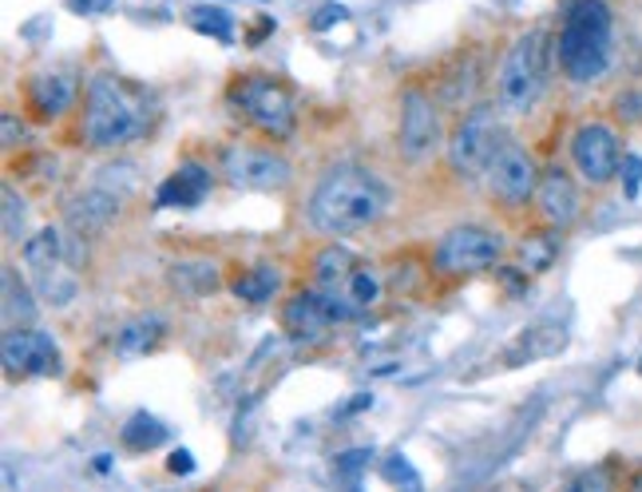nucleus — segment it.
<instances>
[{"instance_id":"nucleus-1","label":"nucleus","mask_w":642,"mask_h":492,"mask_svg":"<svg viewBox=\"0 0 642 492\" xmlns=\"http://www.w3.org/2000/svg\"><path fill=\"white\" fill-rule=\"evenodd\" d=\"M76 131H80L76 144L88 151H119V147L151 136V100L119 76H91L83 88Z\"/></svg>"},{"instance_id":"nucleus-2","label":"nucleus","mask_w":642,"mask_h":492,"mask_svg":"<svg viewBox=\"0 0 642 492\" xmlns=\"http://www.w3.org/2000/svg\"><path fill=\"white\" fill-rule=\"evenodd\" d=\"M385 210H389V187L369 167L357 164H342L326 171V179L309 195V223L334 238L377 227L385 219Z\"/></svg>"},{"instance_id":"nucleus-3","label":"nucleus","mask_w":642,"mask_h":492,"mask_svg":"<svg viewBox=\"0 0 642 492\" xmlns=\"http://www.w3.org/2000/svg\"><path fill=\"white\" fill-rule=\"evenodd\" d=\"M615 52V12L611 0H567L555 37V68L567 83H595Z\"/></svg>"},{"instance_id":"nucleus-4","label":"nucleus","mask_w":642,"mask_h":492,"mask_svg":"<svg viewBox=\"0 0 642 492\" xmlns=\"http://www.w3.org/2000/svg\"><path fill=\"white\" fill-rule=\"evenodd\" d=\"M555 68V40L535 24L512 40L496 72V108L504 116H532L547 91V72Z\"/></svg>"},{"instance_id":"nucleus-5","label":"nucleus","mask_w":642,"mask_h":492,"mask_svg":"<svg viewBox=\"0 0 642 492\" xmlns=\"http://www.w3.org/2000/svg\"><path fill=\"white\" fill-rule=\"evenodd\" d=\"M227 108L246 128L266 136L270 144H286L298 131V104L286 80L266 72H243L227 83Z\"/></svg>"},{"instance_id":"nucleus-6","label":"nucleus","mask_w":642,"mask_h":492,"mask_svg":"<svg viewBox=\"0 0 642 492\" xmlns=\"http://www.w3.org/2000/svg\"><path fill=\"white\" fill-rule=\"evenodd\" d=\"M504 131H500V119L492 104H476L468 108L448 131V144H444V164L456 179H484L496 159L500 144H504Z\"/></svg>"},{"instance_id":"nucleus-7","label":"nucleus","mask_w":642,"mask_h":492,"mask_svg":"<svg viewBox=\"0 0 642 492\" xmlns=\"http://www.w3.org/2000/svg\"><path fill=\"white\" fill-rule=\"evenodd\" d=\"M504 263V235L480 223H456L433 246V270L441 278H476Z\"/></svg>"},{"instance_id":"nucleus-8","label":"nucleus","mask_w":642,"mask_h":492,"mask_svg":"<svg viewBox=\"0 0 642 492\" xmlns=\"http://www.w3.org/2000/svg\"><path fill=\"white\" fill-rule=\"evenodd\" d=\"M357 306L345 298L342 291H322V286H309V291H294L290 298L282 302V334L298 342V346H317L322 337L334 326L353 322Z\"/></svg>"},{"instance_id":"nucleus-9","label":"nucleus","mask_w":642,"mask_h":492,"mask_svg":"<svg viewBox=\"0 0 642 492\" xmlns=\"http://www.w3.org/2000/svg\"><path fill=\"white\" fill-rule=\"evenodd\" d=\"M444 139V116L441 100L425 83H405L401 88V124H397V151L408 167H421L436 156Z\"/></svg>"},{"instance_id":"nucleus-10","label":"nucleus","mask_w":642,"mask_h":492,"mask_svg":"<svg viewBox=\"0 0 642 492\" xmlns=\"http://www.w3.org/2000/svg\"><path fill=\"white\" fill-rule=\"evenodd\" d=\"M540 164L516 139H504L488 167V195L492 207H500L504 215H524L527 207H535V191H540Z\"/></svg>"},{"instance_id":"nucleus-11","label":"nucleus","mask_w":642,"mask_h":492,"mask_svg":"<svg viewBox=\"0 0 642 492\" xmlns=\"http://www.w3.org/2000/svg\"><path fill=\"white\" fill-rule=\"evenodd\" d=\"M218 167L230 191H286L294 179L290 159L270 144H230Z\"/></svg>"},{"instance_id":"nucleus-12","label":"nucleus","mask_w":642,"mask_h":492,"mask_svg":"<svg viewBox=\"0 0 642 492\" xmlns=\"http://www.w3.org/2000/svg\"><path fill=\"white\" fill-rule=\"evenodd\" d=\"M571 167L587 187H606L623 171V144H619L615 124L587 119L571 131Z\"/></svg>"},{"instance_id":"nucleus-13","label":"nucleus","mask_w":642,"mask_h":492,"mask_svg":"<svg viewBox=\"0 0 642 492\" xmlns=\"http://www.w3.org/2000/svg\"><path fill=\"white\" fill-rule=\"evenodd\" d=\"M4 377L9 382H28V377H56L60 374V346L37 326L4 329V346H0Z\"/></svg>"},{"instance_id":"nucleus-14","label":"nucleus","mask_w":642,"mask_h":492,"mask_svg":"<svg viewBox=\"0 0 642 492\" xmlns=\"http://www.w3.org/2000/svg\"><path fill=\"white\" fill-rule=\"evenodd\" d=\"M20 96H24V108L32 116V124H40V128L60 124L80 104L76 76L63 72V68H40V72H32L24 80V88H20Z\"/></svg>"},{"instance_id":"nucleus-15","label":"nucleus","mask_w":642,"mask_h":492,"mask_svg":"<svg viewBox=\"0 0 642 492\" xmlns=\"http://www.w3.org/2000/svg\"><path fill=\"white\" fill-rule=\"evenodd\" d=\"M580 210H583V195H580V179H575V167H563V164L543 167L540 191H535V215L543 219V227L571 230L580 223Z\"/></svg>"},{"instance_id":"nucleus-16","label":"nucleus","mask_w":642,"mask_h":492,"mask_svg":"<svg viewBox=\"0 0 642 492\" xmlns=\"http://www.w3.org/2000/svg\"><path fill=\"white\" fill-rule=\"evenodd\" d=\"M124 215V199L119 191H103V187H88L63 199V227L72 235H103L111 223H119Z\"/></svg>"},{"instance_id":"nucleus-17","label":"nucleus","mask_w":642,"mask_h":492,"mask_svg":"<svg viewBox=\"0 0 642 492\" xmlns=\"http://www.w3.org/2000/svg\"><path fill=\"white\" fill-rule=\"evenodd\" d=\"M210 187H215L210 167L199 164V159H187V164H179V171L167 175V179L159 183L155 207H199V203L210 195Z\"/></svg>"},{"instance_id":"nucleus-18","label":"nucleus","mask_w":642,"mask_h":492,"mask_svg":"<svg viewBox=\"0 0 642 492\" xmlns=\"http://www.w3.org/2000/svg\"><path fill=\"white\" fill-rule=\"evenodd\" d=\"M167 283L182 298H210L223 291V270L210 258H179L167 266Z\"/></svg>"},{"instance_id":"nucleus-19","label":"nucleus","mask_w":642,"mask_h":492,"mask_svg":"<svg viewBox=\"0 0 642 492\" xmlns=\"http://www.w3.org/2000/svg\"><path fill=\"white\" fill-rule=\"evenodd\" d=\"M227 291L235 294L243 306H266V302H274L282 294V270L274 263H250L230 274Z\"/></svg>"},{"instance_id":"nucleus-20","label":"nucleus","mask_w":642,"mask_h":492,"mask_svg":"<svg viewBox=\"0 0 642 492\" xmlns=\"http://www.w3.org/2000/svg\"><path fill=\"white\" fill-rule=\"evenodd\" d=\"M167 322L159 314H136L116 329V354L119 357H147L164 346Z\"/></svg>"},{"instance_id":"nucleus-21","label":"nucleus","mask_w":642,"mask_h":492,"mask_svg":"<svg viewBox=\"0 0 642 492\" xmlns=\"http://www.w3.org/2000/svg\"><path fill=\"white\" fill-rule=\"evenodd\" d=\"M560 235L563 230H552V227H535V230H527V235H520L516 258H512V263H516L520 270L532 274V278L547 274L555 263H560V246H563Z\"/></svg>"},{"instance_id":"nucleus-22","label":"nucleus","mask_w":642,"mask_h":492,"mask_svg":"<svg viewBox=\"0 0 642 492\" xmlns=\"http://www.w3.org/2000/svg\"><path fill=\"white\" fill-rule=\"evenodd\" d=\"M563 342H567L563 326H555V322H535L532 329H524V334L504 350L507 354L504 365H524V362H540V357H552L563 350Z\"/></svg>"},{"instance_id":"nucleus-23","label":"nucleus","mask_w":642,"mask_h":492,"mask_svg":"<svg viewBox=\"0 0 642 492\" xmlns=\"http://www.w3.org/2000/svg\"><path fill=\"white\" fill-rule=\"evenodd\" d=\"M20 258H24V266L37 274V278H45V274H52L63 266V258H68V238H63L60 227H40L37 235L24 238Z\"/></svg>"},{"instance_id":"nucleus-24","label":"nucleus","mask_w":642,"mask_h":492,"mask_svg":"<svg viewBox=\"0 0 642 492\" xmlns=\"http://www.w3.org/2000/svg\"><path fill=\"white\" fill-rule=\"evenodd\" d=\"M0 298H4V329H17V326H37L40 318V306L28 291V283L17 274V266H4L0 270Z\"/></svg>"},{"instance_id":"nucleus-25","label":"nucleus","mask_w":642,"mask_h":492,"mask_svg":"<svg viewBox=\"0 0 642 492\" xmlns=\"http://www.w3.org/2000/svg\"><path fill=\"white\" fill-rule=\"evenodd\" d=\"M476 91H480V60L476 56H464L461 65L444 68V83H441V96L436 100L448 104V108H456V104H464V111L476 108Z\"/></svg>"},{"instance_id":"nucleus-26","label":"nucleus","mask_w":642,"mask_h":492,"mask_svg":"<svg viewBox=\"0 0 642 492\" xmlns=\"http://www.w3.org/2000/svg\"><path fill=\"white\" fill-rule=\"evenodd\" d=\"M357 270V258L345 250V246L329 243L322 246L314 255V266H309V274H314V286H322V291H342L345 283H349V274Z\"/></svg>"},{"instance_id":"nucleus-27","label":"nucleus","mask_w":642,"mask_h":492,"mask_svg":"<svg viewBox=\"0 0 642 492\" xmlns=\"http://www.w3.org/2000/svg\"><path fill=\"white\" fill-rule=\"evenodd\" d=\"M187 24L199 32V37H215L223 45L235 40V17L227 9H218V4H190L187 9Z\"/></svg>"},{"instance_id":"nucleus-28","label":"nucleus","mask_w":642,"mask_h":492,"mask_svg":"<svg viewBox=\"0 0 642 492\" xmlns=\"http://www.w3.org/2000/svg\"><path fill=\"white\" fill-rule=\"evenodd\" d=\"M119 441H124V449H131V453H144V449L164 445V441H167V425L159 417H151V413H136V417L124 425Z\"/></svg>"},{"instance_id":"nucleus-29","label":"nucleus","mask_w":642,"mask_h":492,"mask_svg":"<svg viewBox=\"0 0 642 492\" xmlns=\"http://www.w3.org/2000/svg\"><path fill=\"white\" fill-rule=\"evenodd\" d=\"M345 298L357 306V311H369V306H377L381 294H385V283H381V274L369 270V266H357V270L349 274V283L342 286Z\"/></svg>"},{"instance_id":"nucleus-30","label":"nucleus","mask_w":642,"mask_h":492,"mask_svg":"<svg viewBox=\"0 0 642 492\" xmlns=\"http://www.w3.org/2000/svg\"><path fill=\"white\" fill-rule=\"evenodd\" d=\"M0 203H4V238H9V243H20V238H24L28 207H24V199H20V191L12 187V183H4Z\"/></svg>"},{"instance_id":"nucleus-31","label":"nucleus","mask_w":642,"mask_h":492,"mask_svg":"<svg viewBox=\"0 0 642 492\" xmlns=\"http://www.w3.org/2000/svg\"><path fill=\"white\" fill-rule=\"evenodd\" d=\"M611 116H615V124H623V128L642 124V88L615 91V100H611Z\"/></svg>"},{"instance_id":"nucleus-32","label":"nucleus","mask_w":642,"mask_h":492,"mask_svg":"<svg viewBox=\"0 0 642 492\" xmlns=\"http://www.w3.org/2000/svg\"><path fill=\"white\" fill-rule=\"evenodd\" d=\"M615 489V481H611V469H587V473H575L567 484H563V492H611Z\"/></svg>"},{"instance_id":"nucleus-33","label":"nucleus","mask_w":642,"mask_h":492,"mask_svg":"<svg viewBox=\"0 0 642 492\" xmlns=\"http://www.w3.org/2000/svg\"><path fill=\"white\" fill-rule=\"evenodd\" d=\"M623 191H626V199H639V191H642V156H623Z\"/></svg>"},{"instance_id":"nucleus-34","label":"nucleus","mask_w":642,"mask_h":492,"mask_svg":"<svg viewBox=\"0 0 642 492\" xmlns=\"http://www.w3.org/2000/svg\"><path fill=\"white\" fill-rule=\"evenodd\" d=\"M72 12H80V17H100V12H111L119 4V0H63Z\"/></svg>"},{"instance_id":"nucleus-35","label":"nucleus","mask_w":642,"mask_h":492,"mask_svg":"<svg viewBox=\"0 0 642 492\" xmlns=\"http://www.w3.org/2000/svg\"><path fill=\"white\" fill-rule=\"evenodd\" d=\"M345 17H349V9H345V4H337V0H334V4H326V9H322L314 20H309V24H314L317 32H326L329 24H337V20H345Z\"/></svg>"},{"instance_id":"nucleus-36","label":"nucleus","mask_w":642,"mask_h":492,"mask_svg":"<svg viewBox=\"0 0 642 492\" xmlns=\"http://www.w3.org/2000/svg\"><path fill=\"white\" fill-rule=\"evenodd\" d=\"M0 128H4V151H12V147H17V139H24V124H20V119L12 116V111H4Z\"/></svg>"},{"instance_id":"nucleus-37","label":"nucleus","mask_w":642,"mask_h":492,"mask_svg":"<svg viewBox=\"0 0 642 492\" xmlns=\"http://www.w3.org/2000/svg\"><path fill=\"white\" fill-rule=\"evenodd\" d=\"M365 461H369V449H357V453H349V456H342V461H337V473L357 476V473H362Z\"/></svg>"},{"instance_id":"nucleus-38","label":"nucleus","mask_w":642,"mask_h":492,"mask_svg":"<svg viewBox=\"0 0 642 492\" xmlns=\"http://www.w3.org/2000/svg\"><path fill=\"white\" fill-rule=\"evenodd\" d=\"M167 469H171V473H195V456H190L187 449H175V453L167 456Z\"/></svg>"},{"instance_id":"nucleus-39","label":"nucleus","mask_w":642,"mask_h":492,"mask_svg":"<svg viewBox=\"0 0 642 492\" xmlns=\"http://www.w3.org/2000/svg\"><path fill=\"white\" fill-rule=\"evenodd\" d=\"M369 405H373V393H362V397H353V402H349V410H345V413L369 410Z\"/></svg>"},{"instance_id":"nucleus-40","label":"nucleus","mask_w":642,"mask_h":492,"mask_svg":"<svg viewBox=\"0 0 642 492\" xmlns=\"http://www.w3.org/2000/svg\"><path fill=\"white\" fill-rule=\"evenodd\" d=\"M626 492H642V469H634L631 481H626Z\"/></svg>"},{"instance_id":"nucleus-41","label":"nucleus","mask_w":642,"mask_h":492,"mask_svg":"<svg viewBox=\"0 0 642 492\" xmlns=\"http://www.w3.org/2000/svg\"><path fill=\"white\" fill-rule=\"evenodd\" d=\"M111 469V456H96V473H108Z\"/></svg>"},{"instance_id":"nucleus-42","label":"nucleus","mask_w":642,"mask_h":492,"mask_svg":"<svg viewBox=\"0 0 642 492\" xmlns=\"http://www.w3.org/2000/svg\"><path fill=\"white\" fill-rule=\"evenodd\" d=\"M639 374H642V362H639Z\"/></svg>"}]
</instances>
